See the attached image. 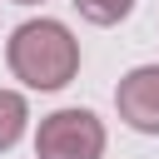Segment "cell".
<instances>
[{"instance_id":"4","label":"cell","mask_w":159,"mask_h":159,"mask_svg":"<svg viewBox=\"0 0 159 159\" xmlns=\"http://www.w3.org/2000/svg\"><path fill=\"white\" fill-rule=\"evenodd\" d=\"M25 124H30V104L20 89H0V154L15 149L25 139Z\"/></svg>"},{"instance_id":"3","label":"cell","mask_w":159,"mask_h":159,"mask_svg":"<svg viewBox=\"0 0 159 159\" xmlns=\"http://www.w3.org/2000/svg\"><path fill=\"white\" fill-rule=\"evenodd\" d=\"M114 109L134 134H159V65H134L114 84Z\"/></svg>"},{"instance_id":"2","label":"cell","mask_w":159,"mask_h":159,"mask_svg":"<svg viewBox=\"0 0 159 159\" xmlns=\"http://www.w3.org/2000/svg\"><path fill=\"white\" fill-rule=\"evenodd\" d=\"M104 119L80 104L45 114L35 129V159H104Z\"/></svg>"},{"instance_id":"5","label":"cell","mask_w":159,"mask_h":159,"mask_svg":"<svg viewBox=\"0 0 159 159\" xmlns=\"http://www.w3.org/2000/svg\"><path fill=\"white\" fill-rule=\"evenodd\" d=\"M89 25H99V30H109V25H119V20H129L134 15V0H70Z\"/></svg>"},{"instance_id":"6","label":"cell","mask_w":159,"mask_h":159,"mask_svg":"<svg viewBox=\"0 0 159 159\" xmlns=\"http://www.w3.org/2000/svg\"><path fill=\"white\" fill-rule=\"evenodd\" d=\"M10 5H40V0H10Z\"/></svg>"},{"instance_id":"1","label":"cell","mask_w":159,"mask_h":159,"mask_svg":"<svg viewBox=\"0 0 159 159\" xmlns=\"http://www.w3.org/2000/svg\"><path fill=\"white\" fill-rule=\"evenodd\" d=\"M5 65L10 75L25 84V89H40V94H55L65 89L75 75H80V40L65 20H25L10 30L5 40Z\"/></svg>"}]
</instances>
